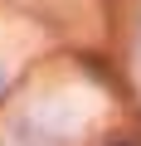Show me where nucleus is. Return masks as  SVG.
Listing matches in <instances>:
<instances>
[{"label": "nucleus", "mask_w": 141, "mask_h": 146, "mask_svg": "<svg viewBox=\"0 0 141 146\" xmlns=\"http://www.w3.org/2000/svg\"><path fill=\"white\" fill-rule=\"evenodd\" d=\"M102 146H141V141H136V136H107Z\"/></svg>", "instance_id": "nucleus-1"}, {"label": "nucleus", "mask_w": 141, "mask_h": 146, "mask_svg": "<svg viewBox=\"0 0 141 146\" xmlns=\"http://www.w3.org/2000/svg\"><path fill=\"white\" fill-rule=\"evenodd\" d=\"M0 83H5V78H0Z\"/></svg>", "instance_id": "nucleus-2"}]
</instances>
